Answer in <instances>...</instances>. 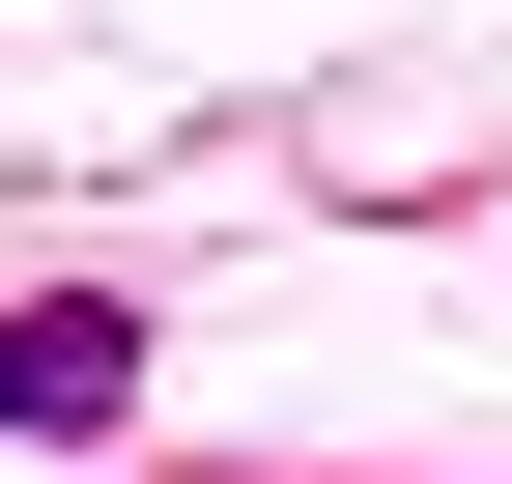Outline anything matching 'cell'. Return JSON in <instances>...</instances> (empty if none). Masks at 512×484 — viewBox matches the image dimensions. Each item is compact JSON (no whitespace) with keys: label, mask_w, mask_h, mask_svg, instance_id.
<instances>
[{"label":"cell","mask_w":512,"mask_h":484,"mask_svg":"<svg viewBox=\"0 0 512 484\" xmlns=\"http://www.w3.org/2000/svg\"><path fill=\"white\" fill-rule=\"evenodd\" d=\"M0 428H29V456L143 428V314H114V285H29V314H0Z\"/></svg>","instance_id":"obj_1"}]
</instances>
